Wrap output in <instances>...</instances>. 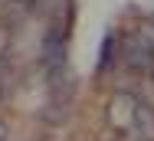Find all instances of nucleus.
<instances>
[{
	"label": "nucleus",
	"mask_w": 154,
	"mask_h": 141,
	"mask_svg": "<svg viewBox=\"0 0 154 141\" xmlns=\"http://www.w3.org/2000/svg\"><path fill=\"white\" fill-rule=\"evenodd\" d=\"M112 118L115 125L128 131V135H138V138H154V115L144 102H138L134 95H118L112 102Z\"/></svg>",
	"instance_id": "obj_1"
},
{
	"label": "nucleus",
	"mask_w": 154,
	"mask_h": 141,
	"mask_svg": "<svg viewBox=\"0 0 154 141\" xmlns=\"http://www.w3.org/2000/svg\"><path fill=\"white\" fill-rule=\"evenodd\" d=\"M108 62H112V36L105 39V49H102V59H98V69H105Z\"/></svg>",
	"instance_id": "obj_2"
}]
</instances>
